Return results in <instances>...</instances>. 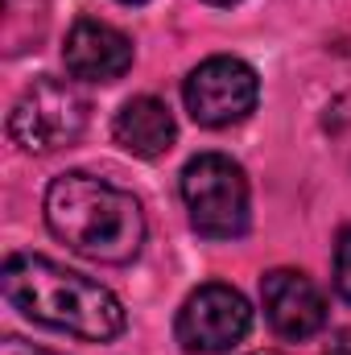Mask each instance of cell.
Here are the masks:
<instances>
[{
    "mask_svg": "<svg viewBox=\"0 0 351 355\" xmlns=\"http://www.w3.org/2000/svg\"><path fill=\"white\" fill-rule=\"evenodd\" d=\"M257 355H281V352H257Z\"/></svg>",
    "mask_w": 351,
    "mask_h": 355,
    "instance_id": "9a60e30c",
    "label": "cell"
},
{
    "mask_svg": "<svg viewBox=\"0 0 351 355\" xmlns=\"http://www.w3.org/2000/svg\"><path fill=\"white\" fill-rule=\"evenodd\" d=\"M0 289L12 310H21L29 322H42L50 331L75 335L87 343H112L124 331L120 297L108 285L50 257H33V252L8 257L0 268Z\"/></svg>",
    "mask_w": 351,
    "mask_h": 355,
    "instance_id": "6da1fadb",
    "label": "cell"
},
{
    "mask_svg": "<svg viewBox=\"0 0 351 355\" xmlns=\"http://www.w3.org/2000/svg\"><path fill=\"white\" fill-rule=\"evenodd\" d=\"M87 128V99L71 79H33V87L12 103L8 137L25 153L71 149Z\"/></svg>",
    "mask_w": 351,
    "mask_h": 355,
    "instance_id": "277c9868",
    "label": "cell"
},
{
    "mask_svg": "<svg viewBox=\"0 0 351 355\" xmlns=\"http://www.w3.org/2000/svg\"><path fill=\"white\" fill-rule=\"evenodd\" d=\"M62 58H67V71L83 83H116L132 67V42L116 25L83 17L71 25L62 42Z\"/></svg>",
    "mask_w": 351,
    "mask_h": 355,
    "instance_id": "ba28073f",
    "label": "cell"
},
{
    "mask_svg": "<svg viewBox=\"0 0 351 355\" xmlns=\"http://www.w3.org/2000/svg\"><path fill=\"white\" fill-rule=\"evenodd\" d=\"M46 227L95 265H128L145 244L141 202L95 174L71 170L46 190Z\"/></svg>",
    "mask_w": 351,
    "mask_h": 355,
    "instance_id": "7a4b0ae2",
    "label": "cell"
},
{
    "mask_svg": "<svg viewBox=\"0 0 351 355\" xmlns=\"http://www.w3.org/2000/svg\"><path fill=\"white\" fill-rule=\"evenodd\" d=\"M264 318L281 339H310L327 327L323 289L298 268H273L261 281Z\"/></svg>",
    "mask_w": 351,
    "mask_h": 355,
    "instance_id": "52a82bcc",
    "label": "cell"
},
{
    "mask_svg": "<svg viewBox=\"0 0 351 355\" xmlns=\"http://www.w3.org/2000/svg\"><path fill=\"white\" fill-rule=\"evenodd\" d=\"M252 327V306L240 289L223 285V281H211V285H198L182 310H178V343L194 355H223L232 352L236 343H244Z\"/></svg>",
    "mask_w": 351,
    "mask_h": 355,
    "instance_id": "8992f818",
    "label": "cell"
},
{
    "mask_svg": "<svg viewBox=\"0 0 351 355\" xmlns=\"http://www.w3.org/2000/svg\"><path fill=\"white\" fill-rule=\"evenodd\" d=\"M0 355H58V352H46V347H33V343H25V339H17V335H8V339L0 343Z\"/></svg>",
    "mask_w": 351,
    "mask_h": 355,
    "instance_id": "8fae6325",
    "label": "cell"
},
{
    "mask_svg": "<svg viewBox=\"0 0 351 355\" xmlns=\"http://www.w3.org/2000/svg\"><path fill=\"white\" fill-rule=\"evenodd\" d=\"M112 137H116V145H120L124 153L153 162V157H162V153L174 149L178 124H174V116H170V107H166L162 99L137 95V99H128V103L116 112Z\"/></svg>",
    "mask_w": 351,
    "mask_h": 355,
    "instance_id": "9c48e42d",
    "label": "cell"
},
{
    "mask_svg": "<svg viewBox=\"0 0 351 355\" xmlns=\"http://www.w3.org/2000/svg\"><path fill=\"white\" fill-rule=\"evenodd\" d=\"M182 99H186V112H190L194 124H203V128H228V124H240L257 107L261 79H257V71L244 58L215 54V58L198 62L186 75Z\"/></svg>",
    "mask_w": 351,
    "mask_h": 355,
    "instance_id": "5b68a950",
    "label": "cell"
},
{
    "mask_svg": "<svg viewBox=\"0 0 351 355\" xmlns=\"http://www.w3.org/2000/svg\"><path fill=\"white\" fill-rule=\"evenodd\" d=\"M182 202L190 211V227L207 240H236L248 232L252 219L248 178L223 153H198L186 162Z\"/></svg>",
    "mask_w": 351,
    "mask_h": 355,
    "instance_id": "3957f363",
    "label": "cell"
},
{
    "mask_svg": "<svg viewBox=\"0 0 351 355\" xmlns=\"http://www.w3.org/2000/svg\"><path fill=\"white\" fill-rule=\"evenodd\" d=\"M120 4H145V0H120Z\"/></svg>",
    "mask_w": 351,
    "mask_h": 355,
    "instance_id": "5bb4252c",
    "label": "cell"
},
{
    "mask_svg": "<svg viewBox=\"0 0 351 355\" xmlns=\"http://www.w3.org/2000/svg\"><path fill=\"white\" fill-rule=\"evenodd\" d=\"M207 4H236V0H207Z\"/></svg>",
    "mask_w": 351,
    "mask_h": 355,
    "instance_id": "4fadbf2b",
    "label": "cell"
},
{
    "mask_svg": "<svg viewBox=\"0 0 351 355\" xmlns=\"http://www.w3.org/2000/svg\"><path fill=\"white\" fill-rule=\"evenodd\" d=\"M335 293L351 302V227H343L335 240Z\"/></svg>",
    "mask_w": 351,
    "mask_h": 355,
    "instance_id": "30bf717a",
    "label": "cell"
},
{
    "mask_svg": "<svg viewBox=\"0 0 351 355\" xmlns=\"http://www.w3.org/2000/svg\"><path fill=\"white\" fill-rule=\"evenodd\" d=\"M327 355H351V331H343V335L331 343V352H327Z\"/></svg>",
    "mask_w": 351,
    "mask_h": 355,
    "instance_id": "7c38bea8",
    "label": "cell"
}]
</instances>
